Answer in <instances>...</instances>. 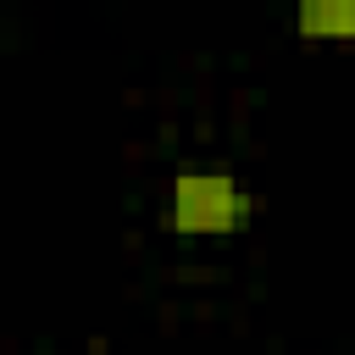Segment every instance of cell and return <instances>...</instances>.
<instances>
[{
	"label": "cell",
	"mask_w": 355,
	"mask_h": 355,
	"mask_svg": "<svg viewBox=\"0 0 355 355\" xmlns=\"http://www.w3.org/2000/svg\"><path fill=\"white\" fill-rule=\"evenodd\" d=\"M255 216V194L227 166H178L161 194V222L178 239H233Z\"/></svg>",
	"instance_id": "6da1fadb"
},
{
	"label": "cell",
	"mask_w": 355,
	"mask_h": 355,
	"mask_svg": "<svg viewBox=\"0 0 355 355\" xmlns=\"http://www.w3.org/2000/svg\"><path fill=\"white\" fill-rule=\"evenodd\" d=\"M294 33L311 44L355 39V0H294Z\"/></svg>",
	"instance_id": "7a4b0ae2"
}]
</instances>
